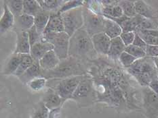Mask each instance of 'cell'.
<instances>
[{
	"label": "cell",
	"instance_id": "cell-1",
	"mask_svg": "<svg viewBox=\"0 0 158 118\" xmlns=\"http://www.w3.org/2000/svg\"><path fill=\"white\" fill-rule=\"evenodd\" d=\"M69 57L90 62L98 58V53L94 48L92 37L84 27L77 30L70 37Z\"/></svg>",
	"mask_w": 158,
	"mask_h": 118
},
{
	"label": "cell",
	"instance_id": "cell-2",
	"mask_svg": "<svg viewBox=\"0 0 158 118\" xmlns=\"http://www.w3.org/2000/svg\"><path fill=\"white\" fill-rule=\"evenodd\" d=\"M88 64L89 62L86 61L69 57L67 59L60 60L59 64L54 69L50 71L43 70L42 77L50 80L85 75L88 74L90 69Z\"/></svg>",
	"mask_w": 158,
	"mask_h": 118
},
{
	"label": "cell",
	"instance_id": "cell-3",
	"mask_svg": "<svg viewBox=\"0 0 158 118\" xmlns=\"http://www.w3.org/2000/svg\"><path fill=\"white\" fill-rule=\"evenodd\" d=\"M142 87L148 86L153 79L157 78V70L152 57H147L136 59L132 65L126 69Z\"/></svg>",
	"mask_w": 158,
	"mask_h": 118
},
{
	"label": "cell",
	"instance_id": "cell-4",
	"mask_svg": "<svg viewBox=\"0 0 158 118\" xmlns=\"http://www.w3.org/2000/svg\"><path fill=\"white\" fill-rule=\"evenodd\" d=\"M72 99L80 107H88L97 102V94L90 74L85 75L73 93Z\"/></svg>",
	"mask_w": 158,
	"mask_h": 118
},
{
	"label": "cell",
	"instance_id": "cell-5",
	"mask_svg": "<svg viewBox=\"0 0 158 118\" xmlns=\"http://www.w3.org/2000/svg\"><path fill=\"white\" fill-rule=\"evenodd\" d=\"M84 76L80 75L63 79H50L48 80L46 86L52 89L65 102L68 99H72L74 92Z\"/></svg>",
	"mask_w": 158,
	"mask_h": 118
},
{
	"label": "cell",
	"instance_id": "cell-6",
	"mask_svg": "<svg viewBox=\"0 0 158 118\" xmlns=\"http://www.w3.org/2000/svg\"><path fill=\"white\" fill-rule=\"evenodd\" d=\"M43 37L47 41L52 44L54 51L60 60L69 57L70 36L65 32H52L44 35Z\"/></svg>",
	"mask_w": 158,
	"mask_h": 118
},
{
	"label": "cell",
	"instance_id": "cell-7",
	"mask_svg": "<svg viewBox=\"0 0 158 118\" xmlns=\"http://www.w3.org/2000/svg\"><path fill=\"white\" fill-rule=\"evenodd\" d=\"M64 32L70 37L84 26L83 6L73 9L61 13Z\"/></svg>",
	"mask_w": 158,
	"mask_h": 118
},
{
	"label": "cell",
	"instance_id": "cell-8",
	"mask_svg": "<svg viewBox=\"0 0 158 118\" xmlns=\"http://www.w3.org/2000/svg\"><path fill=\"white\" fill-rule=\"evenodd\" d=\"M84 28L91 37L98 33L103 32L105 17L96 14L85 6H83Z\"/></svg>",
	"mask_w": 158,
	"mask_h": 118
},
{
	"label": "cell",
	"instance_id": "cell-9",
	"mask_svg": "<svg viewBox=\"0 0 158 118\" xmlns=\"http://www.w3.org/2000/svg\"><path fill=\"white\" fill-rule=\"evenodd\" d=\"M143 107L147 118L158 117V94L148 86L143 87Z\"/></svg>",
	"mask_w": 158,
	"mask_h": 118
},
{
	"label": "cell",
	"instance_id": "cell-10",
	"mask_svg": "<svg viewBox=\"0 0 158 118\" xmlns=\"http://www.w3.org/2000/svg\"><path fill=\"white\" fill-rule=\"evenodd\" d=\"M94 48L98 55L107 56L111 39L105 32L98 33L92 36Z\"/></svg>",
	"mask_w": 158,
	"mask_h": 118
},
{
	"label": "cell",
	"instance_id": "cell-11",
	"mask_svg": "<svg viewBox=\"0 0 158 118\" xmlns=\"http://www.w3.org/2000/svg\"><path fill=\"white\" fill-rule=\"evenodd\" d=\"M51 50H54L52 44L42 37V39L31 47L30 55L35 61H40L46 54Z\"/></svg>",
	"mask_w": 158,
	"mask_h": 118
},
{
	"label": "cell",
	"instance_id": "cell-12",
	"mask_svg": "<svg viewBox=\"0 0 158 118\" xmlns=\"http://www.w3.org/2000/svg\"><path fill=\"white\" fill-rule=\"evenodd\" d=\"M42 101L50 111L60 108L64 103L63 99L51 88H48L44 93Z\"/></svg>",
	"mask_w": 158,
	"mask_h": 118
},
{
	"label": "cell",
	"instance_id": "cell-13",
	"mask_svg": "<svg viewBox=\"0 0 158 118\" xmlns=\"http://www.w3.org/2000/svg\"><path fill=\"white\" fill-rule=\"evenodd\" d=\"M64 32L63 18L59 12L51 13L48 25L44 30V35L52 32Z\"/></svg>",
	"mask_w": 158,
	"mask_h": 118
},
{
	"label": "cell",
	"instance_id": "cell-14",
	"mask_svg": "<svg viewBox=\"0 0 158 118\" xmlns=\"http://www.w3.org/2000/svg\"><path fill=\"white\" fill-rule=\"evenodd\" d=\"M43 70L40 66L39 61L34 60V62L29 68L26 72L22 74L19 78L23 84H27L31 81L37 78L42 77Z\"/></svg>",
	"mask_w": 158,
	"mask_h": 118
},
{
	"label": "cell",
	"instance_id": "cell-15",
	"mask_svg": "<svg viewBox=\"0 0 158 118\" xmlns=\"http://www.w3.org/2000/svg\"><path fill=\"white\" fill-rule=\"evenodd\" d=\"M17 39L15 53L30 54L31 45L28 32L26 31H16Z\"/></svg>",
	"mask_w": 158,
	"mask_h": 118
},
{
	"label": "cell",
	"instance_id": "cell-16",
	"mask_svg": "<svg viewBox=\"0 0 158 118\" xmlns=\"http://www.w3.org/2000/svg\"><path fill=\"white\" fill-rule=\"evenodd\" d=\"M34 26V17L23 13L18 17H15V25L13 29L15 31H26Z\"/></svg>",
	"mask_w": 158,
	"mask_h": 118
},
{
	"label": "cell",
	"instance_id": "cell-17",
	"mask_svg": "<svg viewBox=\"0 0 158 118\" xmlns=\"http://www.w3.org/2000/svg\"><path fill=\"white\" fill-rule=\"evenodd\" d=\"M40 66L44 71H50L54 69L58 64L60 60L54 52V50H51L48 52L40 61Z\"/></svg>",
	"mask_w": 158,
	"mask_h": 118
},
{
	"label": "cell",
	"instance_id": "cell-18",
	"mask_svg": "<svg viewBox=\"0 0 158 118\" xmlns=\"http://www.w3.org/2000/svg\"><path fill=\"white\" fill-rule=\"evenodd\" d=\"M126 47V46L123 43L120 36L111 39V45H110L107 54L108 58L115 61L119 59V57L121 55V54L125 51Z\"/></svg>",
	"mask_w": 158,
	"mask_h": 118
},
{
	"label": "cell",
	"instance_id": "cell-19",
	"mask_svg": "<svg viewBox=\"0 0 158 118\" xmlns=\"http://www.w3.org/2000/svg\"><path fill=\"white\" fill-rule=\"evenodd\" d=\"M21 62V54L12 53L3 67L2 74L3 75H15V74L18 70L19 65Z\"/></svg>",
	"mask_w": 158,
	"mask_h": 118
},
{
	"label": "cell",
	"instance_id": "cell-20",
	"mask_svg": "<svg viewBox=\"0 0 158 118\" xmlns=\"http://www.w3.org/2000/svg\"><path fill=\"white\" fill-rule=\"evenodd\" d=\"M15 17L10 12V10L8 8L4 3L3 4V13L0 20V29H1V33L3 34L8 31L15 25Z\"/></svg>",
	"mask_w": 158,
	"mask_h": 118
},
{
	"label": "cell",
	"instance_id": "cell-21",
	"mask_svg": "<svg viewBox=\"0 0 158 118\" xmlns=\"http://www.w3.org/2000/svg\"><path fill=\"white\" fill-rule=\"evenodd\" d=\"M135 8L137 14L147 19L155 20L158 17L156 10L144 1H135Z\"/></svg>",
	"mask_w": 158,
	"mask_h": 118
},
{
	"label": "cell",
	"instance_id": "cell-22",
	"mask_svg": "<svg viewBox=\"0 0 158 118\" xmlns=\"http://www.w3.org/2000/svg\"><path fill=\"white\" fill-rule=\"evenodd\" d=\"M103 32H105L110 39H113L116 37L120 36L123 31L118 23L105 17Z\"/></svg>",
	"mask_w": 158,
	"mask_h": 118
},
{
	"label": "cell",
	"instance_id": "cell-23",
	"mask_svg": "<svg viewBox=\"0 0 158 118\" xmlns=\"http://www.w3.org/2000/svg\"><path fill=\"white\" fill-rule=\"evenodd\" d=\"M50 13L46 10H42L38 14L34 17V25L36 27L37 32L43 36L44 30L48 22Z\"/></svg>",
	"mask_w": 158,
	"mask_h": 118
},
{
	"label": "cell",
	"instance_id": "cell-24",
	"mask_svg": "<svg viewBox=\"0 0 158 118\" xmlns=\"http://www.w3.org/2000/svg\"><path fill=\"white\" fill-rule=\"evenodd\" d=\"M44 10L51 13L58 12L66 1L64 0H37Z\"/></svg>",
	"mask_w": 158,
	"mask_h": 118
},
{
	"label": "cell",
	"instance_id": "cell-25",
	"mask_svg": "<svg viewBox=\"0 0 158 118\" xmlns=\"http://www.w3.org/2000/svg\"><path fill=\"white\" fill-rule=\"evenodd\" d=\"M43 10L38 1L23 0V13L35 17Z\"/></svg>",
	"mask_w": 158,
	"mask_h": 118
},
{
	"label": "cell",
	"instance_id": "cell-26",
	"mask_svg": "<svg viewBox=\"0 0 158 118\" xmlns=\"http://www.w3.org/2000/svg\"><path fill=\"white\" fill-rule=\"evenodd\" d=\"M102 14L106 18H119L124 16L123 10L119 5L111 6H102Z\"/></svg>",
	"mask_w": 158,
	"mask_h": 118
},
{
	"label": "cell",
	"instance_id": "cell-27",
	"mask_svg": "<svg viewBox=\"0 0 158 118\" xmlns=\"http://www.w3.org/2000/svg\"><path fill=\"white\" fill-rule=\"evenodd\" d=\"M34 59L30 54H21V62L15 76L19 78L32 66Z\"/></svg>",
	"mask_w": 158,
	"mask_h": 118
},
{
	"label": "cell",
	"instance_id": "cell-28",
	"mask_svg": "<svg viewBox=\"0 0 158 118\" xmlns=\"http://www.w3.org/2000/svg\"><path fill=\"white\" fill-rule=\"evenodd\" d=\"M4 3L15 17H18L23 13V0H6Z\"/></svg>",
	"mask_w": 158,
	"mask_h": 118
},
{
	"label": "cell",
	"instance_id": "cell-29",
	"mask_svg": "<svg viewBox=\"0 0 158 118\" xmlns=\"http://www.w3.org/2000/svg\"><path fill=\"white\" fill-rule=\"evenodd\" d=\"M118 5L121 7L123 10L124 16L128 18H133V17L138 15L136 12L135 8V2L134 1H119Z\"/></svg>",
	"mask_w": 158,
	"mask_h": 118
},
{
	"label": "cell",
	"instance_id": "cell-30",
	"mask_svg": "<svg viewBox=\"0 0 158 118\" xmlns=\"http://www.w3.org/2000/svg\"><path fill=\"white\" fill-rule=\"evenodd\" d=\"M50 112V111L46 107L42 101H40L34 107L31 118H48Z\"/></svg>",
	"mask_w": 158,
	"mask_h": 118
},
{
	"label": "cell",
	"instance_id": "cell-31",
	"mask_svg": "<svg viewBox=\"0 0 158 118\" xmlns=\"http://www.w3.org/2000/svg\"><path fill=\"white\" fill-rule=\"evenodd\" d=\"M47 81L48 80L45 78L40 77L31 81L27 84V85L31 90L35 91V92H39V91L43 90L44 87L47 85Z\"/></svg>",
	"mask_w": 158,
	"mask_h": 118
},
{
	"label": "cell",
	"instance_id": "cell-32",
	"mask_svg": "<svg viewBox=\"0 0 158 118\" xmlns=\"http://www.w3.org/2000/svg\"><path fill=\"white\" fill-rule=\"evenodd\" d=\"M125 51L128 53L130 55L135 57L136 59H139L145 57L146 51L143 49L140 48V47H136L134 45H130L126 47Z\"/></svg>",
	"mask_w": 158,
	"mask_h": 118
},
{
	"label": "cell",
	"instance_id": "cell-33",
	"mask_svg": "<svg viewBox=\"0 0 158 118\" xmlns=\"http://www.w3.org/2000/svg\"><path fill=\"white\" fill-rule=\"evenodd\" d=\"M118 60L119 63H121L125 68L127 69L136 62V59L128 53L124 51L121 54V55L119 56Z\"/></svg>",
	"mask_w": 158,
	"mask_h": 118
},
{
	"label": "cell",
	"instance_id": "cell-34",
	"mask_svg": "<svg viewBox=\"0 0 158 118\" xmlns=\"http://www.w3.org/2000/svg\"><path fill=\"white\" fill-rule=\"evenodd\" d=\"M84 5L85 1H66L64 5L61 7L58 12L60 13H63L65 12L79 8V7L84 6Z\"/></svg>",
	"mask_w": 158,
	"mask_h": 118
},
{
	"label": "cell",
	"instance_id": "cell-35",
	"mask_svg": "<svg viewBox=\"0 0 158 118\" xmlns=\"http://www.w3.org/2000/svg\"><path fill=\"white\" fill-rule=\"evenodd\" d=\"M84 6L86 7L96 14L102 16V4L101 1H85Z\"/></svg>",
	"mask_w": 158,
	"mask_h": 118
},
{
	"label": "cell",
	"instance_id": "cell-36",
	"mask_svg": "<svg viewBox=\"0 0 158 118\" xmlns=\"http://www.w3.org/2000/svg\"><path fill=\"white\" fill-rule=\"evenodd\" d=\"M27 32H28L31 47L34 44H35L37 42H38L39 40L42 39L43 37V36L40 35L39 32H37L35 25H34L31 29H30L28 31H27Z\"/></svg>",
	"mask_w": 158,
	"mask_h": 118
},
{
	"label": "cell",
	"instance_id": "cell-37",
	"mask_svg": "<svg viewBox=\"0 0 158 118\" xmlns=\"http://www.w3.org/2000/svg\"><path fill=\"white\" fill-rule=\"evenodd\" d=\"M136 33L135 32H122L120 35L123 43L127 47L130 45H132L134 40L135 38Z\"/></svg>",
	"mask_w": 158,
	"mask_h": 118
},
{
	"label": "cell",
	"instance_id": "cell-38",
	"mask_svg": "<svg viewBox=\"0 0 158 118\" xmlns=\"http://www.w3.org/2000/svg\"><path fill=\"white\" fill-rule=\"evenodd\" d=\"M145 51L147 57H152V58L158 57V46L147 45Z\"/></svg>",
	"mask_w": 158,
	"mask_h": 118
},
{
	"label": "cell",
	"instance_id": "cell-39",
	"mask_svg": "<svg viewBox=\"0 0 158 118\" xmlns=\"http://www.w3.org/2000/svg\"><path fill=\"white\" fill-rule=\"evenodd\" d=\"M132 45H135L138 47H140V48H141V49H143L144 50H146V48L147 47V45L145 40H144L137 33H136L135 38V40H134Z\"/></svg>",
	"mask_w": 158,
	"mask_h": 118
},
{
	"label": "cell",
	"instance_id": "cell-40",
	"mask_svg": "<svg viewBox=\"0 0 158 118\" xmlns=\"http://www.w3.org/2000/svg\"><path fill=\"white\" fill-rule=\"evenodd\" d=\"M148 87L152 91H153L154 93L158 94V78H157L153 79L152 82L149 83Z\"/></svg>",
	"mask_w": 158,
	"mask_h": 118
},
{
	"label": "cell",
	"instance_id": "cell-41",
	"mask_svg": "<svg viewBox=\"0 0 158 118\" xmlns=\"http://www.w3.org/2000/svg\"><path fill=\"white\" fill-rule=\"evenodd\" d=\"M60 111V108H58V109L50 111L48 118H59Z\"/></svg>",
	"mask_w": 158,
	"mask_h": 118
},
{
	"label": "cell",
	"instance_id": "cell-42",
	"mask_svg": "<svg viewBox=\"0 0 158 118\" xmlns=\"http://www.w3.org/2000/svg\"><path fill=\"white\" fill-rule=\"evenodd\" d=\"M102 4L103 6H111L118 5L119 1H115V0H111V1H101Z\"/></svg>",
	"mask_w": 158,
	"mask_h": 118
},
{
	"label": "cell",
	"instance_id": "cell-43",
	"mask_svg": "<svg viewBox=\"0 0 158 118\" xmlns=\"http://www.w3.org/2000/svg\"><path fill=\"white\" fill-rule=\"evenodd\" d=\"M153 59L154 63H155L156 70H157V74L158 77V57H154V58H153Z\"/></svg>",
	"mask_w": 158,
	"mask_h": 118
},
{
	"label": "cell",
	"instance_id": "cell-44",
	"mask_svg": "<svg viewBox=\"0 0 158 118\" xmlns=\"http://www.w3.org/2000/svg\"><path fill=\"white\" fill-rule=\"evenodd\" d=\"M156 118H158V117H156Z\"/></svg>",
	"mask_w": 158,
	"mask_h": 118
}]
</instances>
